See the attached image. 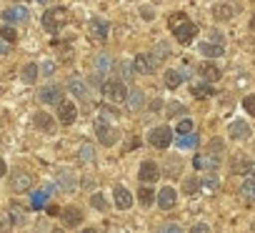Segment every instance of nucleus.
I'll return each mask as SVG.
<instances>
[{"label": "nucleus", "instance_id": "1", "mask_svg": "<svg viewBox=\"0 0 255 233\" xmlns=\"http://www.w3.org/2000/svg\"><path fill=\"white\" fill-rule=\"evenodd\" d=\"M125 95H128V90H125V85H123V80L118 78V80H105L103 83V98L108 100V103H123L125 100Z\"/></svg>", "mask_w": 255, "mask_h": 233}, {"label": "nucleus", "instance_id": "2", "mask_svg": "<svg viewBox=\"0 0 255 233\" xmlns=\"http://www.w3.org/2000/svg\"><path fill=\"white\" fill-rule=\"evenodd\" d=\"M65 20H68V13H65L63 8H50V10L43 15V28H45L48 33H58V30L65 25Z\"/></svg>", "mask_w": 255, "mask_h": 233}, {"label": "nucleus", "instance_id": "3", "mask_svg": "<svg viewBox=\"0 0 255 233\" xmlns=\"http://www.w3.org/2000/svg\"><path fill=\"white\" fill-rule=\"evenodd\" d=\"M148 141H150V146H153V148H160V151H165V148L173 143V131H170L168 126L153 128V131H150V136H148Z\"/></svg>", "mask_w": 255, "mask_h": 233}, {"label": "nucleus", "instance_id": "4", "mask_svg": "<svg viewBox=\"0 0 255 233\" xmlns=\"http://www.w3.org/2000/svg\"><path fill=\"white\" fill-rule=\"evenodd\" d=\"M95 136L103 146H115L118 143V128H113L110 123H105L103 118L95 123Z\"/></svg>", "mask_w": 255, "mask_h": 233}, {"label": "nucleus", "instance_id": "5", "mask_svg": "<svg viewBox=\"0 0 255 233\" xmlns=\"http://www.w3.org/2000/svg\"><path fill=\"white\" fill-rule=\"evenodd\" d=\"M58 121L63 126H70V123L78 121V105L73 100H60L58 103Z\"/></svg>", "mask_w": 255, "mask_h": 233}, {"label": "nucleus", "instance_id": "6", "mask_svg": "<svg viewBox=\"0 0 255 233\" xmlns=\"http://www.w3.org/2000/svg\"><path fill=\"white\" fill-rule=\"evenodd\" d=\"M173 33H175V38H178V43H190L195 35H198V25L195 23H190V20H183L180 25H175L173 28Z\"/></svg>", "mask_w": 255, "mask_h": 233}, {"label": "nucleus", "instance_id": "7", "mask_svg": "<svg viewBox=\"0 0 255 233\" xmlns=\"http://www.w3.org/2000/svg\"><path fill=\"white\" fill-rule=\"evenodd\" d=\"M155 68H158V60H155L153 55H148V53H143V55H138V58L133 60V70H135V73H145V75H148V73H153Z\"/></svg>", "mask_w": 255, "mask_h": 233}, {"label": "nucleus", "instance_id": "8", "mask_svg": "<svg viewBox=\"0 0 255 233\" xmlns=\"http://www.w3.org/2000/svg\"><path fill=\"white\" fill-rule=\"evenodd\" d=\"M158 176H160L158 163H153V161H143V166H140V171H138V178H140L143 183H153V181H158Z\"/></svg>", "mask_w": 255, "mask_h": 233}, {"label": "nucleus", "instance_id": "9", "mask_svg": "<svg viewBox=\"0 0 255 233\" xmlns=\"http://www.w3.org/2000/svg\"><path fill=\"white\" fill-rule=\"evenodd\" d=\"M113 198H115V206H118L120 211H128V208L133 206V196H130V191L123 188V186H115V188H113Z\"/></svg>", "mask_w": 255, "mask_h": 233}, {"label": "nucleus", "instance_id": "10", "mask_svg": "<svg viewBox=\"0 0 255 233\" xmlns=\"http://www.w3.org/2000/svg\"><path fill=\"white\" fill-rule=\"evenodd\" d=\"M28 18H30V13L25 5H13L3 13V20H8V23H25Z\"/></svg>", "mask_w": 255, "mask_h": 233}, {"label": "nucleus", "instance_id": "11", "mask_svg": "<svg viewBox=\"0 0 255 233\" xmlns=\"http://www.w3.org/2000/svg\"><path fill=\"white\" fill-rule=\"evenodd\" d=\"M155 198H158V206H160L163 211H170V208L175 206V201H178V193H175V188L165 186V188H160V193H158Z\"/></svg>", "mask_w": 255, "mask_h": 233}, {"label": "nucleus", "instance_id": "12", "mask_svg": "<svg viewBox=\"0 0 255 233\" xmlns=\"http://www.w3.org/2000/svg\"><path fill=\"white\" fill-rule=\"evenodd\" d=\"M228 133H230L233 141H248L250 138V126L245 121H233L230 128H228Z\"/></svg>", "mask_w": 255, "mask_h": 233}, {"label": "nucleus", "instance_id": "13", "mask_svg": "<svg viewBox=\"0 0 255 233\" xmlns=\"http://www.w3.org/2000/svg\"><path fill=\"white\" fill-rule=\"evenodd\" d=\"M40 100L50 103V105H58L63 100V90L58 85H45V88H40Z\"/></svg>", "mask_w": 255, "mask_h": 233}, {"label": "nucleus", "instance_id": "14", "mask_svg": "<svg viewBox=\"0 0 255 233\" xmlns=\"http://www.w3.org/2000/svg\"><path fill=\"white\" fill-rule=\"evenodd\" d=\"M218 158L213 156V153H203V156H195L193 158V166H195V171H213V168H218Z\"/></svg>", "mask_w": 255, "mask_h": 233}, {"label": "nucleus", "instance_id": "15", "mask_svg": "<svg viewBox=\"0 0 255 233\" xmlns=\"http://www.w3.org/2000/svg\"><path fill=\"white\" fill-rule=\"evenodd\" d=\"M30 186H33V178H30L28 173H23V171H15V173H13V181H10V188H13V191L23 193V191H28Z\"/></svg>", "mask_w": 255, "mask_h": 233}, {"label": "nucleus", "instance_id": "16", "mask_svg": "<svg viewBox=\"0 0 255 233\" xmlns=\"http://www.w3.org/2000/svg\"><path fill=\"white\" fill-rule=\"evenodd\" d=\"M60 218H63V223H65L68 228H75V226L83 221V213H80V208H75V206H68V208H63Z\"/></svg>", "mask_w": 255, "mask_h": 233}, {"label": "nucleus", "instance_id": "17", "mask_svg": "<svg viewBox=\"0 0 255 233\" xmlns=\"http://www.w3.org/2000/svg\"><path fill=\"white\" fill-rule=\"evenodd\" d=\"M198 73H200V78H203L205 83H215V80H220V75H223V73H220V68H218V65H213V63H203Z\"/></svg>", "mask_w": 255, "mask_h": 233}, {"label": "nucleus", "instance_id": "18", "mask_svg": "<svg viewBox=\"0 0 255 233\" xmlns=\"http://www.w3.org/2000/svg\"><path fill=\"white\" fill-rule=\"evenodd\" d=\"M125 98H128V108H130V110H140V108L145 105V93H143L140 88H133Z\"/></svg>", "mask_w": 255, "mask_h": 233}, {"label": "nucleus", "instance_id": "19", "mask_svg": "<svg viewBox=\"0 0 255 233\" xmlns=\"http://www.w3.org/2000/svg\"><path fill=\"white\" fill-rule=\"evenodd\" d=\"M108 30H110V28H108V20H103V18H93V20H90V33H93L98 40H105V38H108Z\"/></svg>", "mask_w": 255, "mask_h": 233}, {"label": "nucleus", "instance_id": "20", "mask_svg": "<svg viewBox=\"0 0 255 233\" xmlns=\"http://www.w3.org/2000/svg\"><path fill=\"white\" fill-rule=\"evenodd\" d=\"M55 186H60L63 191H75V176L70 173V171H58V181H55Z\"/></svg>", "mask_w": 255, "mask_h": 233}, {"label": "nucleus", "instance_id": "21", "mask_svg": "<svg viewBox=\"0 0 255 233\" xmlns=\"http://www.w3.org/2000/svg\"><path fill=\"white\" fill-rule=\"evenodd\" d=\"M200 53L205 58H220L225 53V48H223V43H200Z\"/></svg>", "mask_w": 255, "mask_h": 233}, {"label": "nucleus", "instance_id": "22", "mask_svg": "<svg viewBox=\"0 0 255 233\" xmlns=\"http://www.w3.org/2000/svg\"><path fill=\"white\" fill-rule=\"evenodd\" d=\"M213 15H215V20H230V18L235 15V8L228 5V3H218V5L213 8Z\"/></svg>", "mask_w": 255, "mask_h": 233}, {"label": "nucleus", "instance_id": "23", "mask_svg": "<svg viewBox=\"0 0 255 233\" xmlns=\"http://www.w3.org/2000/svg\"><path fill=\"white\" fill-rule=\"evenodd\" d=\"M68 88H70V93H73V95H78V98H85V95H88L85 80H83V78H78V75H73V78L68 80Z\"/></svg>", "mask_w": 255, "mask_h": 233}, {"label": "nucleus", "instance_id": "24", "mask_svg": "<svg viewBox=\"0 0 255 233\" xmlns=\"http://www.w3.org/2000/svg\"><path fill=\"white\" fill-rule=\"evenodd\" d=\"M35 126L40 128V131H45V133H50L53 131V118H50V115L48 113H35Z\"/></svg>", "mask_w": 255, "mask_h": 233}, {"label": "nucleus", "instance_id": "25", "mask_svg": "<svg viewBox=\"0 0 255 233\" xmlns=\"http://www.w3.org/2000/svg\"><path fill=\"white\" fill-rule=\"evenodd\" d=\"M193 95L195 98H210V95H215V88L210 83H198V85H193Z\"/></svg>", "mask_w": 255, "mask_h": 233}, {"label": "nucleus", "instance_id": "26", "mask_svg": "<svg viewBox=\"0 0 255 233\" xmlns=\"http://www.w3.org/2000/svg\"><path fill=\"white\" fill-rule=\"evenodd\" d=\"M240 196L245 198V201H255V181L253 178H248V181H243V186H240Z\"/></svg>", "mask_w": 255, "mask_h": 233}, {"label": "nucleus", "instance_id": "27", "mask_svg": "<svg viewBox=\"0 0 255 233\" xmlns=\"http://www.w3.org/2000/svg\"><path fill=\"white\" fill-rule=\"evenodd\" d=\"M198 141H200V138H198L195 133H183V136H178V146L185 148V151H188V148H195Z\"/></svg>", "mask_w": 255, "mask_h": 233}, {"label": "nucleus", "instance_id": "28", "mask_svg": "<svg viewBox=\"0 0 255 233\" xmlns=\"http://www.w3.org/2000/svg\"><path fill=\"white\" fill-rule=\"evenodd\" d=\"M8 216L13 218V223H23V221H25V208H23V206H18V203H10Z\"/></svg>", "mask_w": 255, "mask_h": 233}, {"label": "nucleus", "instance_id": "29", "mask_svg": "<svg viewBox=\"0 0 255 233\" xmlns=\"http://www.w3.org/2000/svg\"><path fill=\"white\" fill-rule=\"evenodd\" d=\"M180 83H183V73L180 70H168L165 73V85L168 88H178Z\"/></svg>", "mask_w": 255, "mask_h": 233}, {"label": "nucleus", "instance_id": "30", "mask_svg": "<svg viewBox=\"0 0 255 233\" xmlns=\"http://www.w3.org/2000/svg\"><path fill=\"white\" fill-rule=\"evenodd\" d=\"M78 158H80L83 163H93V161H95V148H93L90 143L80 146V153H78Z\"/></svg>", "mask_w": 255, "mask_h": 233}, {"label": "nucleus", "instance_id": "31", "mask_svg": "<svg viewBox=\"0 0 255 233\" xmlns=\"http://www.w3.org/2000/svg\"><path fill=\"white\" fill-rule=\"evenodd\" d=\"M253 168H255V163L248 161V158H238V161L233 163V171H235V173H250Z\"/></svg>", "mask_w": 255, "mask_h": 233}, {"label": "nucleus", "instance_id": "32", "mask_svg": "<svg viewBox=\"0 0 255 233\" xmlns=\"http://www.w3.org/2000/svg\"><path fill=\"white\" fill-rule=\"evenodd\" d=\"M110 68H113L110 55H98V58H95V70H98V73H108Z\"/></svg>", "mask_w": 255, "mask_h": 233}, {"label": "nucleus", "instance_id": "33", "mask_svg": "<svg viewBox=\"0 0 255 233\" xmlns=\"http://www.w3.org/2000/svg\"><path fill=\"white\" fill-rule=\"evenodd\" d=\"M23 80H25V83H35V80H38V65H35V63H28V65L23 68Z\"/></svg>", "mask_w": 255, "mask_h": 233}, {"label": "nucleus", "instance_id": "34", "mask_svg": "<svg viewBox=\"0 0 255 233\" xmlns=\"http://www.w3.org/2000/svg\"><path fill=\"white\" fill-rule=\"evenodd\" d=\"M138 201H140L143 206H150V203L155 201V193H153V188H148V186H143V188L138 191Z\"/></svg>", "mask_w": 255, "mask_h": 233}, {"label": "nucleus", "instance_id": "35", "mask_svg": "<svg viewBox=\"0 0 255 233\" xmlns=\"http://www.w3.org/2000/svg\"><path fill=\"white\" fill-rule=\"evenodd\" d=\"M48 193H50V191H35L33 198H30V201H33L30 206H33V208H45V203H48Z\"/></svg>", "mask_w": 255, "mask_h": 233}, {"label": "nucleus", "instance_id": "36", "mask_svg": "<svg viewBox=\"0 0 255 233\" xmlns=\"http://www.w3.org/2000/svg\"><path fill=\"white\" fill-rule=\"evenodd\" d=\"M200 188H203L205 193H215V191H218V178H213V176L200 178Z\"/></svg>", "mask_w": 255, "mask_h": 233}, {"label": "nucleus", "instance_id": "37", "mask_svg": "<svg viewBox=\"0 0 255 233\" xmlns=\"http://www.w3.org/2000/svg\"><path fill=\"white\" fill-rule=\"evenodd\" d=\"M118 73H120V78L123 80H130L133 78V65H128V63H118V68H115Z\"/></svg>", "mask_w": 255, "mask_h": 233}, {"label": "nucleus", "instance_id": "38", "mask_svg": "<svg viewBox=\"0 0 255 233\" xmlns=\"http://www.w3.org/2000/svg\"><path fill=\"white\" fill-rule=\"evenodd\" d=\"M183 191H185V193H195V191H200V178H185Z\"/></svg>", "mask_w": 255, "mask_h": 233}, {"label": "nucleus", "instance_id": "39", "mask_svg": "<svg viewBox=\"0 0 255 233\" xmlns=\"http://www.w3.org/2000/svg\"><path fill=\"white\" fill-rule=\"evenodd\" d=\"M90 206L98 208V211H108V203H105V198H103L100 193H95V196L90 198Z\"/></svg>", "mask_w": 255, "mask_h": 233}, {"label": "nucleus", "instance_id": "40", "mask_svg": "<svg viewBox=\"0 0 255 233\" xmlns=\"http://www.w3.org/2000/svg\"><path fill=\"white\" fill-rule=\"evenodd\" d=\"M0 35H3V40H8V43H13V40L18 38V33H15L10 25H3V28H0Z\"/></svg>", "mask_w": 255, "mask_h": 233}, {"label": "nucleus", "instance_id": "41", "mask_svg": "<svg viewBox=\"0 0 255 233\" xmlns=\"http://www.w3.org/2000/svg\"><path fill=\"white\" fill-rule=\"evenodd\" d=\"M183 133H193V121H180L178 123V136H183Z\"/></svg>", "mask_w": 255, "mask_h": 233}, {"label": "nucleus", "instance_id": "42", "mask_svg": "<svg viewBox=\"0 0 255 233\" xmlns=\"http://www.w3.org/2000/svg\"><path fill=\"white\" fill-rule=\"evenodd\" d=\"M243 108H245L250 115H255V95H248V98L243 100Z\"/></svg>", "mask_w": 255, "mask_h": 233}, {"label": "nucleus", "instance_id": "43", "mask_svg": "<svg viewBox=\"0 0 255 233\" xmlns=\"http://www.w3.org/2000/svg\"><path fill=\"white\" fill-rule=\"evenodd\" d=\"M168 53H170V50H168V45H163V43H160V45L155 48V53H153V58H155V60L160 63V58H165Z\"/></svg>", "mask_w": 255, "mask_h": 233}, {"label": "nucleus", "instance_id": "44", "mask_svg": "<svg viewBox=\"0 0 255 233\" xmlns=\"http://www.w3.org/2000/svg\"><path fill=\"white\" fill-rule=\"evenodd\" d=\"M158 233H183V228H180V226H175V223H165Z\"/></svg>", "mask_w": 255, "mask_h": 233}, {"label": "nucleus", "instance_id": "45", "mask_svg": "<svg viewBox=\"0 0 255 233\" xmlns=\"http://www.w3.org/2000/svg\"><path fill=\"white\" fill-rule=\"evenodd\" d=\"M40 70H43L45 75H53V73H55V63H53V60H43Z\"/></svg>", "mask_w": 255, "mask_h": 233}, {"label": "nucleus", "instance_id": "46", "mask_svg": "<svg viewBox=\"0 0 255 233\" xmlns=\"http://www.w3.org/2000/svg\"><path fill=\"white\" fill-rule=\"evenodd\" d=\"M10 216L8 213H3V216H0V231H10Z\"/></svg>", "mask_w": 255, "mask_h": 233}, {"label": "nucleus", "instance_id": "47", "mask_svg": "<svg viewBox=\"0 0 255 233\" xmlns=\"http://www.w3.org/2000/svg\"><path fill=\"white\" fill-rule=\"evenodd\" d=\"M190 233H210V228H208L205 223H195V226L190 228Z\"/></svg>", "mask_w": 255, "mask_h": 233}, {"label": "nucleus", "instance_id": "48", "mask_svg": "<svg viewBox=\"0 0 255 233\" xmlns=\"http://www.w3.org/2000/svg\"><path fill=\"white\" fill-rule=\"evenodd\" d=\"M183 20H188L183 13H178V15H170V25H173V28H175V25H180Z\"/></svg>", "mask_w": 255, "mask_h": 233}, {"label": "nucleus", "instance_id": "49", "mask_svg": "<svg viewBox=\"0 0 255 233\" xmlns=\"http://www.w3.org/2000/svg\"><path fill=\"white\" fill-rule=\"evenodd\" d=\"M168 113H170V115H178V113H185V105H178V103H173V105L168 108Z\"/></svg>", "mask_w": 255, "mask_h": 233}, {"label": "nucleus", "instance_id": "50", "mask_svg": "<svg viewBox=\"0 0 255 233\" xmlns=\"http://www.w3.org/2000/svg\"><path fill=\"white\" fill-rule=\"evenodd\" d=\"M100 113H103V115H108V118H118V113H115V110H110V108H100Z\"/></svg>", "mask_w": 255, "mask_h": 233}, {"label": "nucleus", "instance_id": "51", "mask_svg": "<svg viewBox=\"0 0 255 233\" xmlns=\"http://www.w3.org/2000/svg\"><path fill=\"white\" fill-rule=\"evenodd\" d=\"M5 171H8V166H5V161H3V158H0V178L5 176Z\"/></svg>", "mask_w": 255, "mask_h": 233}, {"label": "nucleus", "instance_id": "52", "mask_svg": "<svg viewBox=\"0 0 255 233\" xmlns=\"http://www.w3.org/2000/svg\"><path fill=\"white\" fill-rule=\"evenodd\" d=\"M8 50H10V48H8V45H5V43H0V55H5V53H8Z\"/></svg>", "mask_w": 255, "mask_h": 233}, {"label": "nucleus", "instance_id": "53", "mask_svg": "<svg viewBox=\"0 0 255 233\" xmlns=\"http://www.w3.org/2000/svg\"><path fill=\"white\" fill-rule=\"evenodd\" d=\"M83 233H98V231H95V228H85Z\"/></svg>", "mask_w": 255, "mask_h": 233}, {"label": "nucleus", "instance_id": "54", "mask_svg": "<svg viewBox=\"0 0 255 233\" xmlns=\"http://www.w3.org/2000/svg\"><path fill=\"white\" fill-rule=\"evenodd\" d=\"M250 28H253V30H255V15H253V20H250Z\"/></svg>", "mask_w": 255, "mask_h": 233}]
</instances>
